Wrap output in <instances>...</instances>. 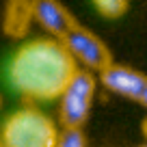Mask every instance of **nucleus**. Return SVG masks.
Instances as JSON below:
<instances>
[{
    "mask_svg": "<svg viewBox=\"0 0 147 147\" xmlns=\"http://www.w3.org/2000/svg\"><path fill=\"white\" fill-rule=\"evenodd\" d=\"M65 46L52 37L24 41L7 63L9 84L28 102H54L78 71Z\"/></svg>",
    "mask_w": 147,
    "mask_h": 147,
    "instance_id": "obj_1",
    "label": "nucleus"
},
{
    "mask_svg": "<svg viewBox=\"0 0 147 147\" xmlns=\"http://www.w3.org/2000/svg\"><path fill=\"white\" fill-rule=\"evenodd\" d=\"M61 130L54 119L37 106L26 104L13 110L0 128V143L5 147H56Z\"/></svg>",
    "mask_w": 147,
    "mask_h": 147,
    "instance_id": "obj_2",
    "label": "nucleus"
},
{
    "mask_svg": "<svg viewBox=\"0 0 147 147\" xmlns=\"http://www.w3.org/2000/svg\"><path fill=\"white\" fill-rule=\"evenodd\" d=\"M97 89L95 74L80 67L59 97V123L63 130H82L91 115L93 97Z\"/></svg>",
    "mask_w": 147,
    "mask_h": 147,
    "instance_id": "obj_3",
    "label": "nucleus"
},
{
    "mask_svg": "<svg viewBox=\"0 0 147 147\" xmlns=\"http://www.w3.org/2000/svg\"><path fill=\"white\" fill-rule=\"evenodd\" d=\"M61 43L71 54V59L78 65H82V69H87V71L102 74L110 65H115L110 48L93 30H89L82 24H78Z\"/></svg>",
    "mask_w": 147,
    "mask_h": 147,
    "instance_id": "obj_4",
    "label": "nucleus"
},
{
    "mask_svg": "<svg viewBox=\"0 0 147 147\" xmlns=\"http://www.w3.org/2000/svg\"><path fill=\"white\" fill-rule=\"evenodd\" d=\"M97 80L110 93L132 102H141L143 93L147 89V76L143 71L132 69L128 65H117V63L104 69L102 74H97Z\"/></svg>",
    "mask_w": 147,
    "mask_h": 147,
    "instance_id": "obj_5",
    "label": "nucleus"
},
{
    "mask_svg": "<svg viewBox=\"0 0 147 147\" xmlns=\"http://www.w3.org/2000/svg\"><path fill=\"white\" fill-rule=\"evenodd\" d=\"M35 22L56 41H63L80 24L71 11L56 0H35Z\"/></svg>",
    "mask_w": 147,
    "mask_h": 147,
    "instance_id": "obj_6",
    "label": "nucleus"
},
{
    "mask_svg": "<svg viewBox=\"0 0 147 147\" xmlns=\"http://www.w3.org/2000/svg\"><path fill=\"white\" fill-rule=\"evenodd\" d=\"M35 22V0H11L5 7L2 30L11 39L26 37L30 24Z\"/></svg>",
    "mask_w": 147,
    "mask_h": 147,
    "instance_id": "obj_7",
    "label": "nucleus"
},
{
    "mask_svg": "<svg viewBox=\"0 0 147 147\" xmlns=\"http://www.w3.org/2000/svg\"><path fill=\"white\" fill-rule=\"evenodd\" d=\"M97 15L106 20H119L121 15L128 13V2L125 0H93L91 2Z\"/></svg>",
    "mask_w": 147,
    "mask_h": 147,
    "instance_id": "obj_8",
    "label": "nucleus"
},
{
    "mask_svg": "<svg viewBox=\"0 0 147 147\" xmlns=\"http://www.w3.org/2000/svg\"><path fill=\"white\" fill-rule=\"evenodd\" d=\"M56 147H87V136L82 130H61Z\"/></svg>",
    "mask_w": 147,
    "mask_h": 147,
    "instance_id": "obj_9",
    "label": "nucleus"
},
{
    "mask_svg": "<svg viewBox=\"0 0 147 147\" xmlns=\"http://www.w3.org/2000/svg\"><path fill=\"white\" fill-rule=\"evenodd\" d=\"M141 134H143V138L147 141V117L141 121Z\"/></svg>",
    "mask_w": 147,
    "mask_h": 147,
    "instance_id": "obj_10",
    "label": "nucleus"
},
{
    "mask_svg": "<svg viewBox=\"0 0 147 147\" xmlns=\"http://www.w3.org/2000/svg\"><path fill=\"white\" fill-rule=\"evenodd\" d=\"M138 104H143L147 108V89H145V93H143V97H141V102H138Z\"/></svg>",
    "mask_w": 147,
    "mask_h": 147,
    "instance_id": "obj_11",
    "label": "nucleus"
},
{
    "mask_svg": "<svg viewBox=\"0 0 147 147\" xmlns=\"http://www.w3.org/2000/svg\"><path fill=\"white\" fill-rule=\"evenodd\" d=\"M0 108H2V93H0Z\"/></svg>",
    "mask_w": 147,
    "mask_h": 147,
    "instance_id": "obj_12",
    "label": "nucleus"
},
{
    "mask_svg": "<svg viewBox=\"0 0 147 147\" xmlns=\"http://www.w3.org/2000/svg\"><path fill=\"white\" fill-rule=\"evenodd\" d=\"M136 147H147V143H143V145H136Z\"/></svg>",
    "mask_w": 147,
    "mask_h": 147,
    "instance_id": "obj_13",
    "label": "nucleus"
},
{
    "mask_svg": "<svg viewBox=\"0 0 147 147\" xmlns=\"http://www.w3.org/2000/svg\"><path fill=\"white\" fill-rule=\"evenodd\" d=\"M0 147H5V145H2V143H0Z\"/></svg>",
    "mask_w": 147,
    "mask_h": 147,
    "instance_id": "obj_14",
    "label": "nucleus"
}]
</instances>
